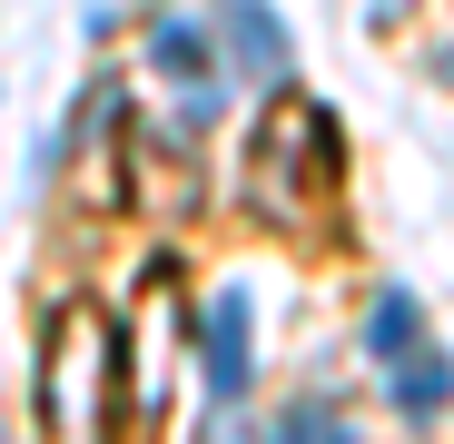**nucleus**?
I'll list each match as a JSON object with an SVG mask.
<instances>
[{
    "mask_svg": "<svg viewBox=\"0 0 454 444\" xmlns=\"http://www.w3.org/2000/svg\"><path fill=\"white\" fill-rule=\"evenodd\" d=\"M109 376H119V326L99 307H59L50 376H40V415H50L59 444H99L109 434Z\"/></svg>",
    "mask_w": 454,
    "mask_h": 444,
    "instance_id": "obj_1",
    "label": "nucleus"
},
{
    "mask_svg": "<svg viewBox=\"0 0 454 444\" xmlns=\"http://www.w3.org/2000/svg\"><path fill=\"white\" fill-rule=\"evenodd\" d=\"M386 386H395V415H444V405H454V365H444V346L425 336L415 355L386 365Z\"/></svg>",
    "mask_w": 454,
    "mask_h": 444,
    "instance_id": "obj_6",
    "label": "nucleus"
},
{
    "mask_svg": "<svg viewBox=\"0 0 454 444\" xmlns=\"http://www.w3.org/2000/svg\"><path fill=\"white\" fill-rule=\"evenodd\" d=\"M434 80H444V90H454V40H444V50H434Z\"/></svg>",
    "mask_w": 454,
    "mask_h": 444,
    "instance_id": "obj_8",
    "label": "nucleus"
},
{
    "mask_svg": "<svg viewBox=\"0 0 454 444\" xmlns=\"http://www.w3.org/2000/svg\"><path fill=\"white\" fill-rule=\"evenodd\" d=\"M277 444H346V425H336V405H326V395H307V405H286Z\"/></svg>",
    "mask_w": 454,
    "mask_h": 444,
    "instance_id": "obj_7",
    "label": "nucleus"
},
{
    "mask_svg": "<svg viewBox=\"0 0 454 444\" xmlns=\"http://www.w3.org/2000/svg\"><path fill=\"white\" fill-rule=\"evenodd\" d=\"M356 346H365V365H395V355H415V346H425V296H415V286H386V296L365 307Z\"/></svg>",
    "mask_w": 454,
    "mask_h": 444,
    "instance_id": "obj_5",
    "label": "nucleus"
},
{
    "mask_svg": "<svg viewBox=\"0 0 454 444\" xmlns=\"http://www.w3.org/2000/svg\"><path fill=\"white\" fill-rule=\"evenodd\" d=\"M148 69H159V80H178V90H217V30L188 20V11L148 20Z\"/></svg>",
    "mask_w": 454,
    "mask_h": 444,
    "instance_id": "obj_4",
    "label": "nucleus"
},
{
    "mask_svg": "<svg viewBox=\"0 0 454 444\" xmlns=\"http://www.w3.org/2000/svg\"><path fill=\"white\" fill-rule=\"evenodd\" d=\"M207 30H217V69H238V80H257V90H286L296 40H286V20L267 11V0H207Z\"/></svg>",
    "mask_w": 454,
    "mask_h": 444,
    "instance_id": "obj_2",
    "label": "nucleus"
},
{
    "mask_svg": "<svg viewBox=\"0 0 454 444\" xmlns=\"http://www.w3.org/2000/svg\"><path fill=\"white\" fill-rule=\"evenodd\" d=\"M198 365H207V395L238 405L257 386V296L247 286H217L207 316H198Z\"/></svg>",
    "mask_w": 454,
    "mask_h": 444,
    "instance_id": "obj_3",
    "label": "nucleus"
}]
</instances>
